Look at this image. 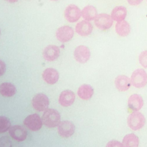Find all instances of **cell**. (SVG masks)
I'll use <instances>...</instances> for the list:
<instances>
[{
  "instance_id": "obj_1",
  "label": "cell",
  "mask_w": 147,
  "mask_h": 147,
  "mask_svg": "<svg viewBox=\"0 0 147 147\" xmlns=\"http://www.w3.org/2000/svg\"><path fill=\"white\" fill-rule=\"evenodd\" d=\"M41 119L43 124L47 127H55L60 123V115L55 109H47L43 113Z\"/></svg>"
},
{
  "instance_id": "obj_2",
  "label": "cell",
  "mask_w": 147,
  "mask_h": 147,
  "mask_svg": "<svg viewBox=\"0 0 147 147\" xmlns=\"http://www.w3.org/2000/svg\"><path fill=\"white\" fill-rule=\"evenodd\" d=\"M145 122L146 119L144 115L138 111H133L127 118L128 126L134 131L142 129L145 125Z\"/></svg>"
},
{
  "instance_id": "obj_3",
  "label": "cell",
  "mask_w": 147,
  "mask_h": 147,
  "mask_svg": "<svg viewBox=\"0 0 147 147\" xmlns=\"http://www.w3.org/2000/svg\"><path fill=\"white\" fill-rule=\"evenodd\" d=\"M130 80L134 87L142 88L147 84V73L144 69H137L132 73Z\"/></svg>"
},
{
  "instance_id": "obj_4",
  "label": "cell",
  "mask_w": 147,
  "mask_h": 147,
  "mask_svg": "<svg viewBox=\"0 0 147 147\" xmlns=\"http://www.w3.org/2000/svg\"><path fill=\"white\" fill-rule=\"evenodd\" d=\"M113 21L110 15L106 13H100L98 14L94 19V23L98 29L102 30H106L112 26Z\"/></svg>"
},
{
  "instance_id": "obj_5",
  "label": "cell",
  "mask_w": 147,
  "mask_h": 147,
  "mask_svg": "<svg viewBox=\"0 0 147 147\" xmlns=\"http://www.w3.org/2000/svg\"><path fill=\"white\" fill-rule=\"evenodd\" d=\"M49 104V102L48 96L42 93L37 94L32 99V106L33 108L38 111L46 110Z\"/></svg>"
},
{
  "instance_id": "obj_6",
  "label": "cell",
  "mask_w": 147,
  "mask_h": 147,
  "mask_svg": "<svg viewBox=\"0 0 147 147\" xmlns=\"http://www.w3.org/2000/svg\"><path fill=\"white\" fill-rule=\"evenodd\" d=\"M24 124L30 130L36 131L41 128L42 121L37 114H32L25 118Z\"/></svg>"
},
{
  "instance_id": "obj_7",
  "label": "cell",
  "mask_w": 147,
  "mask_h": 147,
  "mask_svg": "<svg viewBox=\"0 0 147 147\" xmlns=\"http://www.w3.org/2000/svg\"><path fill=\"white\" fill-rule=\"evenodd\" d=\"M75 126L73 122L69 121H63L58 125L57 131L59 135L63 138H68L73 135Z\"/></svg>"
},
{
  "instance_id": "obj_8",
  "label": "cell",
  "mask_w": 147,
  "mask_h": 147,
  "mask_svg": "<svg viewBox=\"0 0 147 147\" xmlns=\"http://www.w3.org/2000/svg\"><path fill=\"white\" fill-rule=\"evenodd\" d=\"M82 16V11L76 5H68L64 10L65 18L69 22H75L79 20Z\"/></svg>"
},
{
  "instance_id": "obj_9",
  "label": "cell",
  "mask_w": 147,
  "mask_h": 147,
  "mask_svg": "<svg viewBox=\"0 0 147 147\" xmlns=\"http://www.w3.org/2000/svg\"><path fill=\"white\" fill-rule=\"evenodd\" d=\"M75 59L79 63H85L90 57L91 52L89 48L84 45L77 47L74 53Z\"/></svg>"
},
{
  "instance_id": "obj_10",
  "label": "cell",
  "mask_w": 147,
  "mask_h": 147,
  "mask_svg": "<svg viewBox=\"0 0 147 147\" xmlns=\"http://www.w3.org/2000/svg\"><path fill=\"white\" fill-rule=\"evenodd\" d=\"M74 30L69 26L60 27L56 32V36L57 40L61 42H66L72 39L74 36Z\"/></svg>"
},
{
  "instance_id": "obj_11",
  "label": "cell",
  "mask_w": 147,
  "mask_h": 147,
  "mask_svg": "<svg viewBox=\"0 0 147 147\" xmlns=\"http://www.w3.org/2000/svg\"><path fill=\"white\" fill-rule=\"evenodd\" d=\"M59 48L54 45H49L46 47L42 52L44 59L48 61H52L57 59L60 55Z\"/></svg>"
},
{
  "instance_id": "obj_12",
  "label": "cell",
  "mask_w": 147,
  "mask_h": 147,
  "mask_svg": "<svg viewBox=\"0 0 147 147\" xmlns=\"http://www.w3.org/2000/svg\"><path fill=\"white\" fill-rule=\"evenodd\" d=\"M9 134L14 140L22 141L26 138L27 131L20 125H14L9 129Z\"/></svg>"
},
{
  "instance_id": "obj_13",
  "label": "cell",
  "mask_w": 147,
  "mask_h": 147,
  "mask_svg": "<svg viewBox=\"0 0 147 147\" xmlns=\"http://www.w3.org/2000/svg\"><path fill=\"white\" fill-rule=\"evenodd\" d=\"M129 108L133 111H138L144 105L142 97L137 94H134L130 95L127 100Z\"/></svg>"
},
{
  "instance_id": "obj_14",
  "label": "cell",
  "mask_w": 147,
  "mask_h": 147,
  "mask_svg": "<svg viewBox=\"0 0 147 147\" xmlns=\"http://www.w3.org/2000/svg\"><path fill=\"white\" fill-rule=\"evenodd\" d=\"M114 84L116 88L119 91H125L127 90L131 84L130 79L123 75H120L116 77L114 80Z\"/></svg>"
},
{
  "instance_id": "obj_15",
  "label": "cell",
  "mask_w": 147,
  "mask_h": 147,
  "mask_svg": "<svg viewBox=\"0 0 147 147\" xmlns=\"http://www.w3.org/2000/svg\"><path fill=\"white\" fill-rule=\"evenodd\" d=\"M92 24L87 21L83 20L78 22L75 26L76 32L81 36H87L90 34L92 31Z\"/></svg>"
},
{
  "instance_id": "obj_16",
  "label": "cell",
  "mask_w": 147,
  "mask_h": 147,
  "mask_svg": "<svg viewBox=\"0 0 147 147\" xmlns=\"http://www.w3.org/2000/svg\"><path fill=\"white\" fill-rule=\"evenodd\" d=\"M75 99V93L71 90L63 91L59 96V102L64 107H68L73 104Z\"/></svg>"
},
{
  "instance_id": "obj_17",
  "label": "cell",
  "mask_w": 147,
  "mask_h": 147,
  "mask_svg": "<svg viewBox=\"0 0 147 147\" xmlns=\"http://www.w3.org/2000/svg\"><path fill=\"white\" fill-rule=\"evenodd\" d=\"M44 80L49 84H55L59 80V73L53 68H48L45 69L42 74Z\"/></svg>"
},
{
  "instance_id": "obj_18",
  "label": "cell",
  "mask_w": 147,
  "mask_h": 147,
  "mask_svg": "<svg viewBox=\"0 0 147 147\" xmlns=\"http://www.w3.org/2000/svg\"><path fill=\"white\" fill-rule=\"evenodd\" d=\"M126 15V8L123 6H117L113 9L110 16L114 21L120 22L125 20Z\"/></svg>"
},
{
  "instance_id": "obj_19",
  "label": "cell",
  "mask_w": 147,
  "mask_h": 147,
  "mask_svg": "<svg viewBox=\"0 0 147 147\" xmlns=\"http://www.w3.org/2000/svg\"><path fill=\"white\" fill-rule=\"evenodd\" d=\"M94 94V89L91 86L84 84L80 86L78 90V95L83 100L90 99Z\"/></svg>"
},
{
  "instance_id": "obj_20",
  "label": "cell",
  "mask_w": 147,
  "mask_h": 147,
  "mask_svg": "<svg viewBox=\"0 0 147 147\" xmlns=\"http://www.w3.org/2000/svg\"><path fill=\"white\" fill-rule=\"evenodd\" d=\"M115 32L121 37H126L130 32V26L127 21L123 20L117 22L115 25Z\"/></svg>"
},
{
  "instance_id": "obj_21",
  "label": "cell",
  "mask_w": 147,
  "mask_h": 147,
  "mask_svg": "<svg viewBox=\"0 0 147 147\" xmlns=\"http://www.w3.org/2000/svg\"><path fill=\"white\" fill-rule=\"evenodd\" d=\"M16 87L10 83L4 82L0 84V94L5 97H11L16 93Z\"/></svg>"
},
{
  "instance_id": "obj_22",
  "label": "cell",
  "mask_w": 147,
  "mask_h": 147,
  "mask_svg": "<svg viewBox=\"0 0 147 147\" xmlns=\"http://www.w3.org/2000/svg\"><path fill=\"white\" fill-rule=\"evenodd\" d=\"M139 142V138L136 134L129 133L124 136L122 143L123 147H138Z\"/></svg>"
},
{
  "instance_id": "obj_23",
  "label": "cell",
  "mask_w": 147,
  "mask_h": 147,
  "mask_svg": "<svg viewBox=\"0 0 147 147\" xmlns=\"http://www.w3.org/2000/svg\"><path fill=\"white\" fill-rule=\"evenodd\" d=\"M98 15L96 9L92 5L85 6L82 11V17L87 21L94 20Z\"/></svg>"
},
{
  "instance_id": "obj_24",
  "label": "cell",
  "mask_w": 147,
  "mask_h": 147,
  "mask_svg": "<svg viewBox=\"0 0 147 147\" xmlns=\"http://www.w3.org/2000/svg\"><path fill=\"white\" fill-rule=\"evenodd\" d=\"M11 127L9 119L5 116H0V133L6 132Z\"/></svg>"
},
{
  "instance_id": "obj_25",
  "label": "cell",
  "mask_w": 147,
  "mask_h": 147,
  "mask_svg": "<svg viewBox=\"0 0 147 147\" xmlns=\"http://www.w3.org/2000/svg\"><path fill=\"white\" fill-rule=\"evenodd\" d=\"M139 62L144 68H147V51H142L139 55Z\"/></svg>"
},
{
  "instance_id": "obj_26",
  "label": "cell",
  "mask_w": 147,
  "mask_h": 147,
  "mask_svg": "<svg viewBox=\"0 0 147 147\" xmlns=\"http://www.w3.org/2000/svg\"><path fill=\"white\" fill-rule=\"evenodd\" d=\"M0 147H11V142L7 137L3 136L0 138Z\"/></svg>"
},
{
  "instance_id": "obj_27",
  "label": "cell",
  "mask_w": 147,
  "mask_h": 147,
  "mask_svg": "<svg viewBox=\"0 0 147 147\" xmlns=\"http://www.w3.org/2000/svg\"><path fill=\"white\" fill-rule=\"evenodd\" d=\"M106 147H123V146L122 143L118 141L111 140L107 143Z\"/></svg>"
},
{
  "instance_id": "obj_28",
  "label": "cell",
  "mask_w": 147,
  "mask_h": 147,
  "mask_svg": "<svg viewBox=\"0 0 147 147\" xmlns=\"http://www.w3.org/2000/svg\"><path fill=\"white\" fill-rule=\"evenodd\" d=\"M6 66L5 62L0 60V76H2L6 72Z\"/></svg>"
},
{
  "instance_id": "obj_29",
  "label": "cell",
  "mask_w": 147,
  "mask_h": 147,
  "mask_svg": "<svg viewBox=\"0 0 147 147\" xmlns=\"http://www.w3.org/2000/svg\"><path fill=\"white\" fill-rule=\"evenodd\" d=\"M144 0H127V3L131 6H137L140 4Z\"/></svg>"
},
{
  "instance_id": "obj_30",
  "label": "cell",
  "mask_w": 147,
  "mask_h": 147,
  "mask_svg": "<svg viewBox=\"0 0 147 147\" xmlns=\"http://www.w3.org/2000/svg\"><path fill=\"white\" fill-rule=\"evenodd\" d=\"M6 1H7L10 3H14V2H16L18 1V0H6Z\"/></svg>"
},
{
  "instance_id": "obj_31",
  "label": "cell",
  "mask_w": 147,
  "mask_h": 147,
  "mask_svg": "<svg viewBox=\"0 0 147 147\" xmlns=\"http://www.w3.org/2000/svg\"><path fill=\"white\" fill-rule=\"evenodd\" d=\"M51 1H57V0H51Z\"/></svg>"
},
{
  "instance_id": "obj_32",
  "label": "cell",
  "mask_w": 147,
  "mask_h": 147,
  "mask_svg": "<svg viewBox=\"0 0 147 147\" xmlns=\"http://www.w3.org/2000/svg\"><path fill=\"white\" fill-rule=\"evenodd\" d=\"M0 35H1V30H0Z\"/></svg>"
}]
</instances>
